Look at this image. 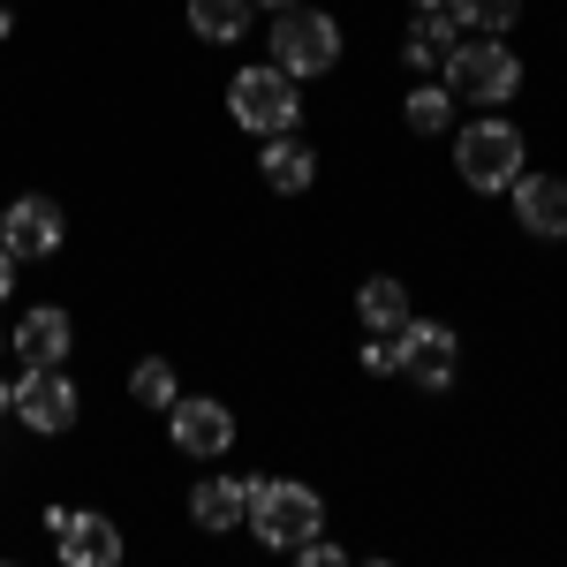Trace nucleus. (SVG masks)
<instances>
[{
	"label": "nucleus",
	"mask_w": 567,
	"mask_h": 567,
	"mask_svg": "<svg viewBox=\"0 0 567 567\" xmlns=\"http://www.w3.org/2000/svg\"><path fill=\"white\" fill-rule=\"evenodd\" d=\"M0 416H16V379H0Z\"/></svg>",
	"instance_id": "5701e85b"
},
{
	"label": "nucleus",
	"mask_w": 567,
	"mask_h": 567,
	"mask_svg": "<svg viewBox=\"0 0 567 567\" xmlns=\"http://www.w3.org/2000/svg\"><path fill=\"white\" fill-rule=\"evenodd\" d=\"M507 197H515V219H523V235L537 243H567V182L560 175H515L507 182Z\"/></svg>",
	"instance_id": "9b49d317"
},
{
	"label": "nucleus",
	"mask_w": 567,
	"mask_h": 567,
	"mask_svg": "<svg viewBox=\"0 0 567 567\" xmlns=\"http://www.w3.org/2000/svg\"><path fill=\"white\" fill-rule=\"evenodd\" d=\"M454 363H462V341H454V326L409 318V326L393 333V379H409V386L446 393V386H454Z\"/></svg>",
	"instance_id": "0eeeda50"
},
{
	"label": "nucleus",
	"mask_w": 567,
	"mask_h": 567,
	"mask_svg": "<svg viewBox=\"0 0 567 567\" xmlns=\"http://www.w3.org/2000/svg\"><path fill=\"white\" fill-rule=\"evenodd\" d=\"M446 45H454V16H446V8H439V16H416V31H409V69H439Z\"/></svg>",
	"instance_id": "aec40b11"
},
{
	"label": "nucleus",
	"mask_w": 567,
	"mask_h": 567,
	"mask_svg": "<svg viewBox=\"0 0 567 567\" xmlns=\"http://www.w3.org/2000/svg\"><path fill=\"white\" fill-rule=\"evenodd\" d=\"M258 175H265V189H280V197H303L310 182H318V152L288 130V136H272V144H265Z\"/></svg>",
	"instance_id": "ddd939ff"
},
{
	"label": "nucleus",
	"mask_w": 567,
	"mask_h": 567,
	"mask_svg": "<svg viewBox=\"0 0 567 567\" xmlns=\"http://www.w3.org/2000/svg\"><path fill=\"white\" fill-rule=\"evenodd\" d=\"M8 296H16V250L0 243V303H8Z\"/></svg>",
	"instance_id": "4be33fe9"
},
{
	"label": "nucleus",
	"mask_w": 567,
	"mask_h": 567,
	"mask_svg": "<svg viewBox=\"0 0 567 567\" xmlns=\"http://www.w3.org/2000/svg\"><path fill=\"white\" fill-rule=\"evenodd\" d=\"M272 69H288L296 84L341 69V23H333L326 8H303V0L280 8V23H272Z\"/></svg>",
	"instance_id": "20e7f679"
},
{
	"label": "nucleus",
	"mask_w": 567,
	"mask_h": 567,
	"mask_svg": "<svg viewBox=\"0 0 567 567\" xmlns=\"http://www.w3.org/2000/svg\"><path fill=\"white\" fill-rule=\"evenodd\" d=\"M0 349H8V326H0Z\"/></svg>",
	"instance_id": "bb28decb"
},
{
	"label": "nucleus",
	"mask_w": 567,
	"mask_h": 567,
	"mask_svg": "<svg viewBox=\"0 0 567 567\" xmlns=\"http://www.w3.org/2000/svg\"><path fill=\"white\" fill-rule=\"evenodd\" d=\"M409 8H416V16H439V8H446V0H409Z\"/></svg>",
	"instance_id": "b1692460"
},
{
	"label": "nucleus",
	"mask_w": 567,
	"mask_h": 567,
	"mask_svg": "<svg viewBox=\"0 0 567 567\" xmlns=\"http://www.w3.org/2000/svg\"><path fill=\"white\" fill-rule=\"evenodd\" d=\"M250 484V515L243 523L258 529V545H272V553H296L303 537H318V523H326V499L310 492V484L296 477H243Z\"/></svg>",
	"instance_id": "f03ea898"
},
{
	"label": "nucleus",
	"mask_w": 567,
	"mask_h": 567,
	"mask_svg": "<svg viewBox=\"0 0 567 567\" xmlns=\"http://www.w3.org/2000/svg\"><path fill=\"white\" fill-rule=\"evenodd\" d=\"M8 349L23 355V363H69V349H76V326H69V310H23L16 326H8Z\"/></svg>",
	"instance_id": "f8f14e48"
},
{
	"label": "nucleus",
	"mask_w": 567,
	"mask_h": 567,
	"mask_svg": "<svg viewBox=\"0 0 567 567\" xmlns=\"http://www.w3.org/2000/svg\"><path fill=\"white\" fill-rule=\"evenodd\" d=\"M45 529H53L61 567H114L122 560V523H106L91 507H45Z\"/></svg>",
	"instance_id": "6e6552de"
},
{
	"label": "nucleus",
	"mask_w": 567,
	"mask_h": 567,
	"mask_svg": "<svg viewBox=\"0 0 567 567\" xmlns=\"http://www.w3.org/2000/svg\"><path fill=\"white\" fill-rule=\"evenodd\" d=\"M409 318H416V310H409V288H401V280H363V288H355V326H363V333H401Z\"/></svg>",
	"instance_id": "2eb2a0df"
},
{
	"label": "nucleus",
	"mask_w": 567,
	"mask_h": 567,
	"mask_svg": "<svg viewBox=\"0 0 567 567\" xmlns=\"http://www.w3.org/2000/svg\"><path fill=\"white\" fill-rule=\"evenodd\" d=\"M8 31H16V23H8V8H0V39H8Z\"/></svg>",
	"instance_id": "a878e982"
},
{
	"label": "nucleus",
	"mask_w": 567,
	"mask_h": 567,
	"mask_svg": "<svg viewBox=\"0 0 567 567\" xmlns=\"http://www.w3.org/2000/svg\"><path fill=\"white\" fill-rule=\"evenodd\" d=\"M523 130L515 122H499V114H484V122H470V130L454 136V175L470 182V189H507V182L523 175Z\"/></svg>",
	"instance_id": "39448f33"
},
{
	"label": "nucleus",
	"mask_w": 567,
	"mask_h": 567,
	"mask_svg": "<svg viewBox=\"0 0 567 567\" xmlns=\"http://www.w3.org/2000/svg\"><path fill=\"white\" fill-rule=\"evenodd\" d=\"M401 122H409L416 136H439L446 122H454V91H446V84H416V91H409V106H401Z\"/></svg>",
	"instance_id": "6ab92c4d"
},
{
	"label": "nucleus",
	"mask_w": 567,
	"mask_h": 567,
	"mask_svg": "<svg viewBox=\"0 0 567 567\" xmlns=\"http://www.w3.org/2000/svg\"><path fill=\"white\" fill-rule=\"evenodd\" d=\"M227 114L258 136H288V130H303V91H296L288 69H272V61L265 69H235L227 76Z\"/></svg>",
	"instance_id": "7ed1b4c3"
},
{
	"label": "nucleus",
	"mask_w": 567,
	"mask_h": 567,
	"mask_svg": "<svg viewBox=\"0 0 567 567\" xmlns=\"http://www.w3.org/2000/svg\"><path fill=\"white\" fill-rule=\"evenodd\" d=\"M250 8H272V16H280V8H296V0H250Z\"/></svg>",
	"instance_id": "393cba45"
},
{
	"label": "nucleus",
	"mask_w": 567,
	"mask_h": 567,
	"mask_svg": "<svg viewBox=\"0 0 567 567\" xmlns=\"http://www.w3.org/2000/svg\"><path fill=\"white\" fill-rule=\"evenodd\" d=\"M16 416H23L39 439L76 432L84 393H76V379H69V363H23V379H16Z\"/></svg>",
	"instance_id": "423d86ee"
},
{
	"label": "nucleus",
	"mask_w": 567,
	"mask_h": 567,
	"mask_svg": "<svg viewBox=\"0 0 567 567\" xmlns=\"http://www.w3.org/2000/svg\"><path fill=\"white\" fill-rule=\"evenodd\" d=\"M0 243L16 250V265H39L69 243V213L53 197H16V205H0Z\"/></svg>",
	"instance_id": "9d476101"
},
{
	"label": "nucleus",
	"mask_w": 567,
	"mask_h": 567,
	"mask_svg": "<svg viewBox=\"0 0 567 567\" xmlns=\"http://www.w3.org/2000/svg\"><path fill=\"white\" fill-rule=\"evenodd\" d=\"M439 84L454 99H477V106H507L523 91V53L507 39H454L439 61Z\"/></svg>",
	"instance_id": "f257e3e1"
},
{
	"label": "nucleus",
	"mask_w": 567,
	"mask_h": 567,
	"mask_svg": "<svg viewBox=\"0 0 567 567\" xmlns=\"http://www.w3.org/2000/svg\"><path fill=\"white\" fill-rule=\"evenodd\" d=\"M243 515H250V484L243 477H205L189 492V523L197 529H235Z\"/></svg>",
	"instance_id": "4468645a"
},
{
	"label": "nucleus",
	"mask_w": 567,
	"mask_h": 567,
	"mask_svg": "<svg viewBox=\"0 0 567 567\" xmlns=\"http://www.w3.org/2000/svg\"><path fill=\"white\" fill-rule=\"evenodd\" d=\"M130 393H136V409H159V416H167V409L182 401V386H175V363H167V355H144V363L130 371Z\"/></svg>",
	"instance_id": "a211bd4d"
},
{
	"label": "nucleus",
	"mask_w": 567,
	"mask_h": 567,
	"mask_svg": "<svg viewBox=\"0 0 567 567\" xmlns=\"http://www.w3.org/2000/svg\"><path fill=\"white\" fill-rule=\"evenodd\" d=\"M296 560H303V567H341L349 553H341L333 537H303V545H296Z\"/></svg>",
	"instance_id": "412c9836"
},
{
	"label": "nucleus",
	"mask_w": 567,
	"mask_h": 567,
	"mask_svg": "<svg viewBox=\"0 0 567 567\" xmlns=\"http://www.w3.org/2000/svg\"><path fill=\"white\" fill-rule=\"evenodd\" d=\"M189 31L205 45H235L250 31V0H189Z\"/></svg>",
	"instance_id": "dca6fc26"
},
{
	"label": "nucleus",
	"mask_w": 567,
	"mask_h": 567,
	"mask_svg": "<svg viewBox=\"0 0 567 567\" xmlns=\"http://www.w3.org/2000/svg\"><path fill=\"white\" fill-rule=\"evenodd\" d=\"M454 31H477V39H507L523 23V0H446Z\"/></svg>",
	"instance_id": "f3484780"
},
{
	"label": "nucleus",
	"mask_w": 567,
	"mask_h": 567,
	"mask_svg": "<svg viewBox=\"0 0 567 567\" xmlns=\"http://www.w3.org/2000/svg\"><path fill=\"white\" fill-rule=\"evenodd\" d=\"M167 439H175L189 462H219L235 446V409L213 401V393H182L175 409H167Z\"/></svg>",
	"instance_id": "1a4fd4ad"
}]
</instances>
